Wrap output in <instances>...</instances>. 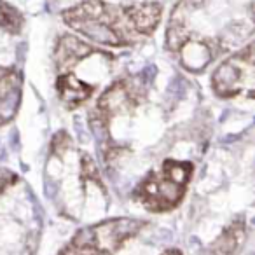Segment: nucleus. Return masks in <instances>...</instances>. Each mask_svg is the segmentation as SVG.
Here are the masks:
<instances>
[{"label": "nucleus", "mask_w": 255, "mask_h": 255, "mask_svg": "<svg viewBox=\"0 0 255 255\" xmlns=\"http://www.w3.org/2000/svg\"><path fill=\"white\" fill-rule=\"evenodd\" d=\"M61 18L67 26L100 46L126 47L135 37L128 28L123 5L107 4L103 0H84L61 12Z\"/></svg>", "instance_id": "nucleus-1"}, {"label": "nucleus", "mask_w": 255, "mask_h": 255, "mask_svg": "<svg viewBox=\"0 0 255 255\" xmlns=\"http://www.w3.org/2000/svg\"><path fill=\"white\" fill-rule=\"evenodd\" d=\"M194 166L189 161L166 159L135 189V198L149 212H170L177 208L187 192Z\"/></svg>", "instance_id": "nucleus-2"}, {"label": "nucleus", "mask_w": 255, "mask_h": 255, "mask_svg": "<svg viewBox=\"0 0 255 255\" xmlns=\"http://www.w3.org/2000/svg\"><path fill=\"white\" fill-rule=\"evenodd\" d=\"M145 227L138 219H112L81 229L60 255H116Z\"/></svg>", "instance_id": "nucleus-3"}, {"label": "nucleus", "mask_w": 255, "mask_h": 255, "mask_svg": "<svg viewBox=\"0 0 255 255\" xmlns=\"http://www.w3.org/2000/svg\"><path fill=\"white\" fill-rule=\"evenodd\" d=\"M213 91L220 98L254 96V44L224 60L212 77Z\"/></svg>", "instance_id": "nucleus-4"}, {"label": "nucleus", "mask_w": 255, "mask_h": 255, "mask_svg": "<svg viewBox=\"0 0 255 255\" xmlns=\"http://www.w3.org/2000/svg\"><path fill=\"white\" fill-rule=\"evenodd\" d=\"M142 103V91L129 79H121L105 89L96 103L100 123L109 124L110 119L124 114H131Z\"/></svg>", "instance_id": "nucleus-5"}, {"label": "nucleus", "mask_w": 255, "mask_h": 255, "mask_svg": "<svg viewBox=\"0 0 255 255\" xmlns=\"http://www.w3.org/2000/svg\"><path fill=\"white\" fill-rule=\"evenodd\" d=\"M23 79L16 68L0 67V126L14 119L21 103Z\"/></svg>", "instance_id": "nucleus-6"}, {"label": "nucleus", "mask_w": 255, "mask_h": 255, "mask_svg": "<svg viewBox=\"0 0 255 255\" xmlns=\"http://www.w3.org/2000/svg\"><path fill=\"white\" fill-rule=\"evenodd\" d=\"M123 14L133 35H150L161 21L163 5L159 2H136L123 5Z\"/></svg>", "instance_id": "nucleus-7"}, {"label": "nucleus", "mask_w": 255, "mask_h": 255, "mask_svg": "<svg viewBox=\"0 0 255 255\" xmlns=\"http://www.w3.org/2000/svg\"><path fill=\"white\" fill-rule=\"evenodd\" d=\"M96 49L95 46L84 42L75 35H67L60 37L54 49V65H56L58 72H70L74 67H77L81 61H84L86 58H89L91 54H95Z\"/></svg>", "instance_id": "nucleus-8"}, {"label": "nucleus", "mask_w": 255, "mask_h": 255, "mask_svg": "<svg viewBox=\"0 0 255 255\" xmlns=\"http://www.w3.org/2000/svg\"><path fill=\"white\" fill-rule=\"evenodd\" d=\"M56 91L65 107L77 109L91 98V95L95 93V86L79 79L74 72H63V74H58Z\"/></svg>", "instance_id": "nucleus-9"}, {"label": "nucleus", "mask_w": 255, "mask_h": 255, "mask_svg": "<svg viewBox=\"0 0 255 255\" xmlns=\"http://www.w3.org/2000/svg\"><path fill=\"white\" fill-rule=\"evenodd\" d=\"M247 227L243 219H236L222 231L219 238L210 245V255H238L240 248L245 243Z\"/></svg>", "instance_id": "nucleus-10"}, {"label": "nucleus", "mask_w": 255, "mask_h": 255, "mask_svg": "<svg viewBox=\"0 0 255 255\" xmlns=\"http://www.w3.org/2000/svg\"><path fill=\"white\" fill-rule=\"evenodd\" d=\"M189 40V28L187 19H185V11L178 5L168 23L166 30V46L171 51H180Z\"/></svg>", "instance_id": "nucleus-11"}, {"label": "nucleus", "mask_w": 255, "mask_h": 255, "mask_svg": "<svg viewBox=\"0 0 255 255\" xmlns=\"http://www.w3.org/2000/svg\"><path fill=\"white\" fill-rule=\"evenodd\" d=\"M23 25H25V18L21 11H18V7L11 5L5 0H0V28L5 33L18 35L21 33Z\"/></svg>", "instance_id": "nucleus-12"}, {"label": "nucleus", "mask_w": 255, "mask_h": 255, "mask_svg": "<svg viewBox=\"0 0 255 255\" xmlns=\"http://www.w3.org/2000/svg\"><path fill=\"white\" fill-rule=\"evenodd\" d=\"M16 182H18V175H14L9 170H4V168H0V196L4 194L9 187H12Z\"/></svg>", "instance_id": "nucleus-13"}, {"label": "nucleus", "mask_w": 255, "mask_h": 255, "mask_svg": "<svg viewBox=\"0 0 255 255\" xmlns=\"http://www.w3.org/2000/svg\"><path fill=\"white\" fill-rule=\"evenodd\" d=\"M161 255H182L180 250H175V248H170V250H164Z\"/></svg>", "instance_id": "nucleus-14"}]
</instances>
